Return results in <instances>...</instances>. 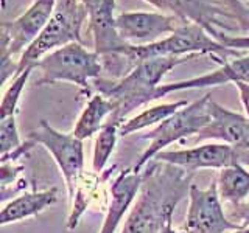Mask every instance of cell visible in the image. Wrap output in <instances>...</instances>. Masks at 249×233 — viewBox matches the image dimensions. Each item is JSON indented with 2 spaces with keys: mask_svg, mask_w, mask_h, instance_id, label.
<instances>
[{
  "mask_svg": "<svg viewBox=\"0 0 249 233\" xmlns=\"http://www.w3.org/2000/svg\"><path fill=\"white\" fill-rule=\"evenodd\" d=\"M192 173L173 165L151 166L143 174V185L136 207L122 233H159L173 217L175 207L190 190Z\"/></svg>",
  "mask_w": 249,
  "mask_h": 233,
  "instance_id": "obj_1",
  "label": "cell"
},
{
  "mask_svg": "<svg viewBox=\"0 0 249 233\" xmlns=\"http://www.w3.org/2000/svg\"><path fill=\"white\" fill-rule=\"evenodd\" d=\"M187 58L160 56L145 59L140 61L120 80H105V78L93 80V87L114 104V112L107 121L122 124L132 111L156 100V89L160 85L162 78L171 68L185 62Z\"/></svg>",
  "mask_w": 249,
  "mask_h": 233,
  "instance_id": "obj_2",
  "label": "cell"
},
{
  "mask_svg": "<svg viewBox=\"0 0 249 233\" xmlns=\"http://www.w3.org/2000/svg\"><path fill=\"white\" fill-rule=\"evenodd\" d=\"M192 53L212 54V56L221 54L224 59L228 56H237V50H231L221 42H218L216 39H212L202 27L192 22H185L175 33H171L168 37H163L162 41L148 45H129L124 53V59H126L128 68L132 70L140 61L145 59L160 56L184 58L190 56Z\"/></svg>",
  "mask_w": 249,
  "mask_h": 233,
  "instance_id": "obj_3",
  "label": "cell"
},
{
  "mask_svg": "<svg viewBox=\"0 0 249 233\" xmlns=\"http://www.w3.org/2000/svg\"><path fill=\"white\" fill-rule=\"evenodd\" d=\"M88 17V10L81 3V0H59L49 23L22 53L18 62L16 76L20 75L30 66L36 67L37 62L56 47L61 49L72 42L83 44L81 27Z\"/></svg>",
  "mask_w": 249,
  "mask_h": 233,
  "instance_id": "obj_4",
  "label": "cell"
},
{
  "mask_svg": "<svg viewBox=\"0 0 249 233\" xmlns=\"http://www.w3.org/2000/svg\"><path fill=\"white\" fill-rule=\"evenodd\" d=\"M41 70L37 85L67 81L78 84L84 92H89V81L98 80L103 73L100 54L88 51L80 42L67 44L47 54L36 64Z\"/></svg>",
  "mask_w": 249,
  "mask_h": 233,
  "instance_id": "obj_5",
  "label": "cell"
},
{
  "mask_svg": "<svg viewBox=\"0 0 249 233\" xmlns=\"http://www.w3.org/2000/svg\"><path fill=\"white\" fill-rule=\"evenodd\" d=\"M210 100H212V93L209 92L202 98L195 101V103L179 109L178 112L170 115L167 120L159 123L153 131L140 137L150 140V145H148V148L142 152V155H140L132 168L136 171H142L148 162L163 151V148L189 135H196L202 128H206L207 123L210 121Z\"/></svg>",
  "mask_w": 249,
  "mask_h": 233,
  "instance_id": "obj_6",
  "label": "cell"
},
{
  "mask_svg": "<svg viewBox=\"0 0 249 233\" xmlns=\"http://www.w3.org/2000/svg\"><path fill=\"white\" fill-rule=\"evenodd\" d=\"M58 2L59 0H35V3L20 17L2 23V36H0L2 83H6L8 76L13 73L16 76L18 66L13 64L11 58L20 53L39 36L52 19Z\"/></svg>",
  "mask_w": 249,
  "mask_h": 233,
  "instance_id": "obj_7",
  "label": "cell"
},
{
  "mask_svg": "<svg viewBox=\"0 0 249 233\" xmlns=\"http://www.w3.org/2000/svg\"><path fill=\"white\" fill-rule=\"evenodd\" d=\"M27 140L35 145H42L52 154L53 160L64 177L69 199H73L76 182L84 173V148L83 140L73 134H66L52 128L45 120L39 123V128L31 131Z\"/></svg>",
  "mask_w": 249,
  "mask_h": 233,
  "instance_id": "obj_8",
  "label": "cell"
},
{
  "mask_svg": "<svg viewBox=\"0 0 249 233\" xmlns=\"http://www.w3.org/2000/svg\"><path fill=\"white\" fill-rule=\"evenodd\" d=\"M216 182H212L207 188H199L195 183L189 190V210L185 217L187 233H226L241 229L224 213Z\"/></svg>",
  "mask_w": 249,
  "mask_h": 233,
  "instance_id": "obj_9",
  "label": "cell"
},
{
  "mask_svg": "<svg viewBox=\"0 0 249 233\" xmlns=\"http://www.w3.org/2000/svg\"><path fill=\"white\" fill-rule=\"evenodd\" d=\"M156 160L193 173L198 169H223L238 163H249V151L226 143H204L179 151H162L156 155Z\"/></svg>",
  "mask_w": 249,
  "mask_h": 233,
  "instance_id": "obj_10",
  "label": "cell"
},
{
  "mask_svg": "<svg viewBox=\"0 0 249 233\" xmlns=\"http://www.w3.org/2000/svg\"><path fill=\"white\" fill-rule=\"evenodd\" d=\"M179 20L181 19L176 16H163L159 13H123L115 17V27L124 42L148 45L162 41L165 34L175 33L182 25L178 23Z\"/></svg>",
  "mask_w": 249,
  "mask_h": 233,
  "instance_id": "obj_11",
  "label": "cell"
},
{
  "mask_svg": "<svg viewBox=\"0 0 249 233\" xmlns=\"http://www.w3.org/2000/svg\"><path fill=\"white\" fill-rule=\"evenodd\" d=\"M209 112L210 121L196 134L195 143L204 142V140H220L221 143L231 145L237 150L249 151L248 116L232 112L212 100L209 103Z\"/></svg>",
  "mask_w": 249,
  "mask_h": 233,
  "instance_id": "obj_12",
  "label": "cell"
},
{
  "mask_svg": "<svg viewBox=\"0 0 249 233\" xmlns=\"http://www.w3.org/2000/svg\"><path fill=\"white\" fill-rule=\"evenodd\" d=\"M143 185L142 171L128 168L120 171L109 190V205L106 208L105 222L98 233H115L123 219V216L131 208L132 202L137 198Z\"/></svg>",
  "mask_w": 249,
  "mask_h": 233,
  "instance_id": "obj_13",
  "label": "cell"
},
{
  "mask_svg": "<svg viewBox=\"0 0 249 233\" xmlns=\"http://www.w3.org/2000/svg\"><path fill=\"white\" fill-rule=\"evenodd\" d=\"M151 5L160 8V10L171 11L173 16L179 17L182 22H192L202 27L209 34L216 39L221 33L216 27H224L220 16L231 19V14H226L210 0H146ZM226 28V27H224Z\"/></svg>",
  "mask_w": 249,
  "mask_h": 233,
  "instance_id": "obj_14",
  "label": "cell"
},
{
  "mask_svg": "<svg viewBox=\"0 0 249 233\" xmlns=\"http://www.w3.org/2000/svg\"><path fill=\"white\" fill-rule=\"evenodd\" d=\"M226 83H246L249 84V56L226 61L224 64L212 73H206L190 80L171 83V84H160L156 89V100L165 97L171 92L189 90V89H204L212 87V85H220Z\"/></svg>",
  "mask_w": 249,
  "mask_h": 233,
  "instance_id": "obj_15",
  "label": "cell"
},
{
  "mask_svg": "<svg viewBox=\"0 0 249 233\" xmlns=\"http://www.w3.org/2000/svg\"><path fill=\"white\" fill-rule=\"evenodd\" d=\"M56 200L58 188L23 193L3 205L2 212H0V225L19 222L27 217L36 216L42 213L45 208L56 204Z\"/></svg>",
  "mask_w": 249,
  "mask_h": 233,
  "instance_id": "obj_16",
  "label": "cell"
},
{
  "mask_svg": "<svg viewBox=\"0 0 249 233\" xmlns=\"http://www.w3.org/2000/svg\"><path fill=\"white\" fill-rule=\"evenodd\" d=\"M112 112H114L112 101L106 98L105 95H101V93H95V95H92L89 98L88 104L83 109L72 134L80 140L90 138L93 134L101 131V128L106 124Z\"/></svg>",
  "mask_w": 249,
  "mask_h": 233,
  "instance_id": "obj_17",
  "label": "cell"
},
{
  "mask_svg": "<svg viewBox=\"0 0 249 233\" xmlns=\"http://www.w3.org/2000/svg\"><path fill=\"white\" fill-rule=\"evenodd\" d=\"M112 169H109V173L106 176H101L98 173H83L76 182V188L72 202V207H70V213L67 217V229L69 230H75L80 224L81 216L86 213L88 207L92 204L100 196L101 191V182L111 174Z\"/></svg>",
  "mask_w": 249,
  "mask_h": 233,
  "instance_id": "obj_18",
  "label": "cell"
},
{
  "mask_svg": "<svg viewBox=\"0 0 249 233\" xmlns=\"http://www.w3.org/2000/svg\"><path fill=\"white\" fill-rule=\"evenodd\" d=\"M216 190L223 202H229L232 205L243 204L249 196V171L240 163L220 169Z\"/></svg>",
  "mask_w": 249,
  "mask_h": 233,
  "instance_id": "obj_19",
  "label": "cell"
},
{
  "mask_svg": "<svg viewBox=\"0 0 249 233\" xmlns=\"http://www.w3.org/2000/svg\"><path fill=\"white\" fill-rule=\"evenodd\" d=\"M185 106H187V101H176V103H163V104L148 107L143 112L132 116V118L124 120L119 128V135L124 137V135L134 134L137 131H142L145 128L154 126V124H159L163 120H167L170 115H173L179 109H182Z\"/></svg>",
  "mask_w": 249,
  "mask_h": 233,
  "instance_id": "obj_20",
  "label": "cell"
},
{
  "mask_svg": "<svg viewBox=\"0 0 249 233\" xmlns=\"http://www.w3.org/2000/svg\"><path fill=\"white\" fill-rule=\"evenodd\" d=\"M119 128L120 124L114 121H106V124L95 138V145H93V155H92V168L95 173L101 174L105 171L111 154L115 150L117 137H119Z\"/></svg>",
  "mask_w": 249,
  "mask_h": 233,
  "instance_id": "obj_21",
  "label": "cell"
},
{
  "mask_svg": "<svg viewBox=\"0 0 249 233\" xmlns=\"http://www.w3.org/2000/svg\"><path fill=\"white\" fill-rule=\"evenodd\" d=\"M36 68L35 66L27 67L20 75L14 76V80L11 83L10 87L6 89L2 98V104H0V118H6V116L16 115V109H18L19 100L23 89H25V84L28 81V78L31 75V70Z\"/></svg>",
  "mask_w": 249,
  "mask_h": 233,
  "instance_id": "obj_22",
  "label": "cell"
},
{
  "mask_svg": "<svg viewBox=\"0 0 249 233\" xmlns=\"http://www.w3.org/2000/svg\"><path fill=\"white\" fill-rule=\"evenodd\" d=\"M23 143L20 142L18 126H16V115L0 118V154L2 157L19 150Z\"/></svg>",
  "mask_w": 249,
  "mask_h": 233,
  "instance_id": "obj_23",
  "label": "cell"
},
{
  "mask_svg": "<svg viewBox=\"0 0 249 233\" xmlns=\"http://www.w3.org/2000/svg\"><path fill=\"white\" fill-rule=\"evenodd\" d=\"M216 41L231 50H249V36H228L221 33Z\"/></svg>",
  "mask_w": 249,
  "mask_h": 233,
  "instance_id": "obj_24",
  "label": "cell"
},
{
  "mask_svg": "<svg viewBox=\"0 0 249 233\" xmlns=\"http://www.w3.org/2000/svg\"><path fill=\"white\" fill-rule=\"evenodd\" d=\"M231 219L232 221H241V227H249V202H243V204H238V205H232Z\"/></svg>",
  "mask_w": 249,
  "mask_h": 233,
  "instance_id": "obj_25",
  "label": "cell"
},
{
  "mask_svg": "<svg viewBox=\"0 0 249 233\" xmlns=\"http://www.w3.org/2000/svg\"><path fill=\"white\" fill-rule=\"evenodd\" d=\"M237 89L240 92V100L243 103V107L246 111V116L249 118V84L246 83H235Z\"/></svg>",
  "mask_w": 249,
  "mask_h": 233,
  "instance_id": "obj_26",
  "label": "cell"
},
{
  "mask_svg": "<svg viewBox=\"0 0 249 233\" xmlns=\"http://www.w3.org/2000/svg\"><path fill=\"white\" fill-rule=\"evenodd\" d=\"M159 233H187L185 230H176L175 227H173V217H170V219L165 222V225L160 229V232Z\"/></svg>",
  "mask_w": 249,
  "mask_h": 233,
  "instance_id": "obj_27",
  "label": "cell"
},
{
  "mask_svg": "<svg viewBox=\"0 0 249 233\" xmlns=\"http://www.w3.org/2000/svg\"><path fill=\"white\" fill-rule=\"evenodd\" d=\"M232 233H249V227H241L237 230H232Z\"/></svg>",
  "mask_w": 249,
  "mask_h": 233,
  "instance_id": "obj_28",
  "label": "cell"
},
{
  "mask_svg": "<svg viewBox=\"0 0 249 233\" xmlns=\"http://www.w3.org/2000/svg\"><path fill=\"white\" fill-rule=\"evenodd\" d=\"M5 6H6V0H2V8L5 10Z\"/></svg>",
  "mask_w": 249,
  "mask_h": 233,
  "instance_id": "obj_29",
  "label": "cell"
}]
</instances>
